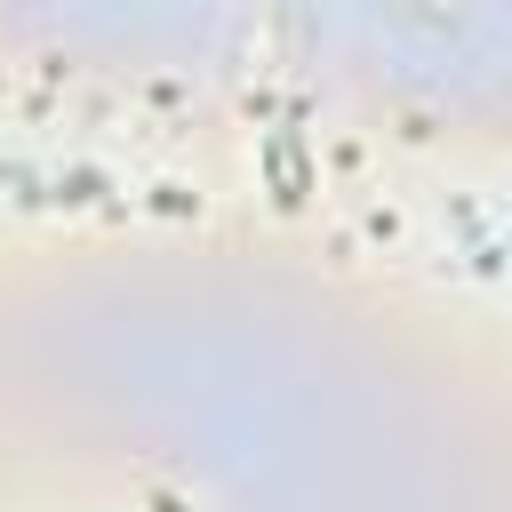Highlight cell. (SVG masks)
<instances>
[{
    "mask_svg": "<svg viewBox=\"0 0 512 512\" xmlns=\"http://www.w3.org/2000/svg\"><path fill=\"white\" fill-rule=\"evenodd\" d=\"M152 512H184V504H168V496H160V504H152Z\"/></svg>",
    "mask_w": 512,
    "mask_h": 512,
    "instance_id": "1",
    "label": "cell"
}]
</instances>
